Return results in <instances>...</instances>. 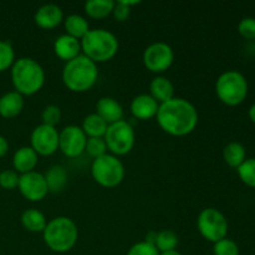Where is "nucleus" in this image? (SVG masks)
<instances>
[{"label":"nucleus","mask_w":255,"mask_h":255,"mask_svg":"<svg viewBox=\"0 0 255 255\" xmlns=\"http://www.w3.org/2000/svg\"><path fill=\"white\" fill-rule=\"evenodd\" d=\"M156 117L159 127L174 137L192 133L198 125V111L194 105L181 97H173L159 105Z\"/></svg>","instance_id":"f257e3e1"},{"label":"nucleus","mask_w":255,"mask_h":255,"mask_svg":"<svg viewBox=\"0 0 255 255\" xmlns=\"http://www.w3.org/2000/svg\"><path fill=\"white\" fill-rule=\"evenodd\" d=\"M99 77L97 64L85 55L66 62L62 70V82L72 92H86L94 87Z\"/></svg>","instance_id":"f03ea898"},{"label":"nucleus","mask_w":255,"mask_h":255,"mask_svg":"<svg viewBox=\"0 0 255 255\" xmlns=\"http://www.w3.org/2000/svg\"><path fill=\"white\" fill-rule=\"evenodd\" d=\"M11 81L16 92L31 96L39 92L45 84V71L31 57H20L11 66Z\"/></svg>","instance_id":"7ed1b4c3"},{"label":"nucleus","mask_w":255,"mask_h":255,"mask_svg":"<svg viewBox=\"0 0 255 255\" xmlns=\"http://www.w3.org/2000/svg\"><path fill=\"white\" fill-rule=\"evenodd\" d=\"M44 242L50 251L55 253H66L71 251L79 238V229L69 217H56L47 222L42 232Z\"/></svg>","instance_id":"20e7f679"},{"label":"nucleus","mask_w":255,"mask_h":255,"mask_svg":"<svg viewBox=\"0 0 255 255\" xmlns=\"http://www.w3.org/2000/svg\"><path fill=\"white\" fill-rule=\"evenodd\" d=\"M80 42L85 56L95 64L111 60L117 54L120 46L116 35L106 29H90Z\"/></svg>","instance_id":"39448f33"},{"label":"nucleus","mask_w":255,"mask_h":255,"mask_svg":"<svg viewBox=\"0 0 255 255\" xmlns=\"http://www.w3.org/2000/svg\"><path fill=\"white\" fill-rule=\"evenodd\" d=\"M216 94L223 104L238 106L248 95V81L242 72L228 70L217 79Z\"/></svg>","instance_id":"423d86ee"},{"label":"nucleus","mask_w":255,"mask_h":255,"mask_svg":"<svg viewBox=\"0 0 255 255\" xmlns=\"http://www.w3.org/2000/svg\"><path fill=\"white\" fill-rule=\"evenodd\" d=\"M94 181L105 188H114L122 183L125 178V166L119 157L111 153L95 158L91 166Z\"/></svg>","instance_id":"0eeeda50"},{"label":"nucleus","mask_w":255,"mask_h":255,"mask_svg":"<svg viewBox=\"0 0 255 255\" xmlns=\"http://www.w3.org/2000/svg\"><path fill=\"white\" fill-rule=\"evenodd\" d=\"M104 139L111 154L116 157L125 156L133 148L136 134L132 125L128 121L121 120L116 124L109 125Z\"/></svg>","instance_id":"6e6552de"},{"label":"nucleus","mask_w":255,"mask_h":255,"mask_svg":"<svg viewBox=\"0 0 255 255\" xmlns=\"http://www.w3.org/2000/svg\"><path fill=\"white\" fill-rule=\"evenodd\" d=\"M197 228L206 241L217 243L227 238L228 221L222 212L216 208H206L197 218Z\"/></svg>","instance_id":"1a4fd4ad"},{"label":"nucleus","mask_w":255,"mask_h":255,"mask_svg":"<svg viewBox=\"0 0 255 255\" xmlns=\"http://www.w3.org/2000/svg\"><path fill=\"white\" fill-rule=\"evenodd\" d=\"M142 60L147 70L154 74H162L173 64L174 51L167 42L157 41L144 49Z\"/></svg>","instance_id":"9d476101"},{"label":"nucleus","mask_w":255,"mask_h":255,"mask_svg":"<svg viewBox=\"0 0 255 255\" xmlns=\"http://www.w3.org/2000/svg\"><path fill=\"white\" fill-rule=\"evenodd\" d=\"M87 136L76 125H70L59 132V149L70 158L79 157L85 152Z\"/></svg>","instance_id":"9b49d317"},{"label":"nucleus","mask_w":255,"mask_h":255,"mask_svg":"<svg viewBox=\"0 0 255 255\" xmlns=\"http://www.w3.org/2000/svg\"><path fill=\"white\" fill-rule=\"evenodd\" d=\"M31 148L37 156H51L59 149V131L56 127L39 125L35 127L30 137Z\"/></svg>","instance_id":"f8f14e48"},{"label":"nucleus","mask_w":255,"mask_h":255,"mask_svg":"<svg viewBox=\"0 0 255 255\" xmlns=\"http://www.w3.org/2000/svg\"><path fill=\"white\" fill-rule=\"evenodd\" d=\"M17 188L27 201L31 202L42 201L49 193L44 174L35 171L21 174L19 178Z\"/></svg>","instance_id":"ddd939ff"},{"label":"nucleus","mask_w":255,"mask_h":255,"mask_svg":"<svg viewBox=\"0 0 255 255\" xmlns=\"http://www.w3.org/2000/svg\"><path fill=\"white\" fill-rule=\"evenodd\" d=\"M35 24L45 30H51L59 26L64 20L62 9L56 4H45L35 12Z\"/></svg>","instance_id":"4468645a"},{"label":"nucleus","mask_w":255,"mask_h":255,"mask_svg":"<svg viewBox=\"0 0 255 255\" xmlns=\"http://www.w3.org/2000/svg\"><path fill=\"white\" fill-rule=\"evenodd\" d=\"M158 109V102L151 95L147 94L137 95L136 97H133V100L131 101V106H129L132 115L137 120H142V121H147V120L156 117Z\"/></svg>","instance_id":"2eb2a0df"},{"label":"nucleus","mask_w":255,"mask_h":255,"mask_svg":"<svg viewBox=\"0 0 255 255\" xmlns=\"http://www.w3.org/2000/svg\"><path fill=\"white\" fill-rule=\"evenodd\" d=\"M95 114L99 115L107 125H112L121 121L124 117V109H122L121 104L114 97L105 96L97 101Z\"/></svg>","instance_id":"dca6fc26"},{"label":"nucleus","mask_w":255,"mask_h":255,"mask_svg":"<svg viewBox=\"0 0 255 255\" xmlns=\"http://www.w3.org/2000/svg\"><path fill=\"white\" fill-rule=\"evenodd\" d=\"M81 51V42L69 35H61L54 42V52L59 59L69 62L77 57Z\"/></svg>","instance_id":"f3484780"},{"label":"nucleus","mask_w":255,"mask_h":255,"mask_svg":"<svg viewBox=\"0 0 255 255\" xmlns=\"http://www.w3.org/2000/svg\"><path fill=\"white\" fill-rule=\"evenodd\" d=\"M37 153L30 146L20 147L12 157V166L14 171L19 173H29L35 169L37 164Z\"/></svg>","instance_id":"a211bd4d"},{"label":"nucleus","mask_w":255,"mask_h":255,"mask_svg":"<svg viewBox=\"0 0 255 255\" xmlns=\"http://www.w3.org/2000/svg\"><path fill=\"white\" fill-rule=\"evenodd\" d=\"M24 109V97L16 91H10L0 97V115L5 119H12Z\"/></svg>","instance_id":"6ab92c4d"},{"label":"nucleus","mask_w":255,"mask_h":255,"mask_svg":"<svg viewBox=\"0 0 255 255\" xmlns=\"http://www.w3.org/2000/svg\"><path fill=\"white\" fill-rule=\"evenodd\" d=\"M151 96L159 105L169 101L174 97V86L169 79L164 76H156L149 84Z\"/></svg>","instance_id":"aec40b11"},{"label":"nucleus","mask_w":255,"mask_h":255,"mask_svg":"<svg viewBox=\"0 0 255 255\" xmlns=\"http://www.w3.org/2000/svg\"><path fill=\"white\" fill-rule=\"evenodd\" d=\"M44 177L47 184V189L51 193H59L67 184V172L60 164L50 167L46 173L44 174Z\"/></svg>","instance_id":"412c9836"},{"label":"nucleus","mask_w":255,"mask_h":255,"mask_svg":"<svg viewBox=\"0 0 255 255\" xmlns=\"http://www.w3.org/2000/svg\"><path fill=\"white\" fill-rule=\"evenodd\" d=\"M66 35L75 37V39L81 41L82 37L90 31V24L86 17L81 16L79 14H71L64 20Z\"/></svg>","instance_id":"4be33fe9"},{"label":"nucleus","mask_w":255,"mask_h":255,"mask_svg":"<svg viewBox=\"0 0 255 255\" xmlns=\"http://www.w3.org/2000/svg\"><path fill=\"white\" fill-rule=\"evenodd\" d=\"M109 125L101 119L97 114H90L82 121V131L87 136V138H92V137H101L104 138L105 133L107 131Z\"/></svg>","instance_id":"5701e85b"},{"label":"nucleus","mask_w":255,"mask_h":255,"mask_svg":"<svg viewBox=\"0 0 255 255\" xmlns=\"http://www.w3.org/2000/svg\"><path fill=\"white\" fill-rule=\"evenodd\" d=\"M21 223L25 229L32 233H42L44 229L46 228V218L40 211L35 208L26 209L21 214Z\"/></svg>","instance_id":"b1692460"},{"label":"nucleus","mask_w":255,"mask_h":255,"mask_svg":"<svg viewBox=\"0 0 255 255\" xmlns=\"http://www.w3.org/2000/svg\"><path fill=\"white\" fill-rule=\"evenodd\" d=\"M114 6L112 0H89L85 2V12L92 19H105L112 14Z\"/></svg>","instance_id":"393cba45"},{"label":"nucleus","mask_w":255,"mask_h":255,"mask_svg":"<svg viewBox=\"0 0 255 255\" xmlns=\"http://www.w3.org/2000/svg\"><path fill=\"white\" fill-rule=\"evenodd\" d=\"M223 158L229 167L238 168L247 159L246 148L239 142H229L223 149Z\"/></svg>","instance_id":"a878e982"},{"label":"nucleus","mask_w":255,"mask_h":255,"mask_svg":"<svg viewBox=\"0 0 255 255\" xmlns=\"http://www.w3.org/2000/svg\"><path fill=\"white\" fill-rule=\"evenodd\" d=\"M179 243L178 236L174 233L171 229H163V231L158 232L156 236V241H154V247L159 253L163 252L174 251Z\"/></svg>","instance_id":"bb28decb"},{"label":"nucleus","mask_w":255,"mask_h":255,"mask_svg":"<svg viewBox=\"0 0 255 255\" xmlns=\"http://www.w3.org/2000/svg\"><path fill=\"white\" fill-rule=\"evenodd\" d=\"M239 178L248 187L255 188V158H248L237 168Z\"/></svg>","instance_id":"cd10ccee"},{"label":"nucleus","mask_w":255,"mask_h":255,"mask_svg":"<svg viewBox=\"0 0 255 255\" xmlns=\"http://www.w3.org/2000/svg\"><path fill=\"white\" fill-rule=\"evenodd\" d=\"M15 62V52L11 44L5 40H0V72L12 66Z\"/></svg>","instance_id":"c85d7f7f"},{"label":"nucleus","mask_w":255,"mask_h":255,"mask_svg":"<svg viewBox=\"0 0 255 255\" xmlns=\"http://www.w3.org/2000/svg\"><path fill=\"white\" fill-rule=\"evenodd\" d=\"M107 146L106 142L101 137H92V138H87L86 147H85V152L89 153L90 157L92 158H99V157L104 156L107 153Z\"/></svg>","instance_id":"c756f323"},{"label":"nucleus","mask_w":255,"mask_h":255,"mask_svg":"<svg viewBox=\"0 0 255 255\" xmlns=\"http://www.w3.org/2000/svg\"><path fill=\"white\" fill-rule=\"evenodd\" d=\"M139 1H127V0H120L115 2L112 15L117 21H126L131 15V6L138 4Z\"/></svg>","instance_id":"7c9ffc66"},{"label":"nucleus","mask_w":255,"mask_h":255,"mask_svg":"<svg viewBox=\"0 0 255 255\" xmlns=\"http://www.w3.org/2000/svg\"><path fill=\"white\" fill-rule=\"evenodd\" d=\"M214 255H239V247L234 241L224 238L214 243Z\"/></svg>","instance_id":"2f4dec72"},{"label":"nucleus","mask_w":255,"mask_h":255,"mask_svg":"<svg viewBox=\"0 0 255 255\" xmlns=\"http://www.w3.org/2000/svg\"><path fill=\"white\" fill-rule=\"evenodd\" d=\"M42 125L55 127L61 121V110L56 105H47L41 114Z\"/></svg>","instance_id":"473e14b6"},{"label":"nucleus","mask_w":255,"mask_h":255,"mask_svg":"<svg viewBox=\"0 0 255 255\" xmlns=\"http://www.w3.org/2000/svg\"><path fill=\"white\" fill-rule=\"evenodd\" d=\"M20 176L14 169H4L0 172V186L4 189H15L19 186Z\"/></svg>","instance_id":"72a5a7b5"},{"label":"nucleus","mask_w":255,"mask_h":255,"mask_svg":"<svg viewBox=\"0 0 255 255\" xmlns=\"http://www.w3.org/2000/svg\"><path fill=\"white\" fill-rule=\"evenodd\" d=\"M126 255H159V252L157 251L153 244L147 243L146 241H143L133 244L128 249Z\"/></svg>","instance_id":"f704fd0d"},{"label":"nucleus","mask_w":255,"mask_h":255,"mask_svg":"<svg viewBox=\"0 0 255 255\" xmlns=\"http://www.w3.org/2000/svg\"><path fill=\"white\" fill-rule=\"evenodd\" d=\"M238 32L247 40H255V17H244L238 24Z\"/></svg>","instance_id":"c9c22d12"},{"label":"nucleus","mask_w":255,"mask_h":255,"mask_svg":"<svg viewBox=\"0 0 255 255\" xmlns=\"http://www.w3.org/2000/svg\"><path fill=\"white\" fill-rule=\"evenodd\" d=\"M9 149V143L4 136H0V157H4Z\"/></svg>","instance_id":"e433bc0d"},{"label":"nucleus","mask_w":255,"mask_h":255,"mask_svg":"<svg viewBox=\"0 0 255 255\" xmlns=\"http://www.w3.org/2000/svg\"><path fill=\"white\" fill-rule=\"evenodd\" d=\"M249 119L252 120V122H254L255 124V104L252 105L251 109H249Z\"/></svg>","instance_id":"4c0bfd02"},{"label":"nucleus","mask_w":255,"mask_h":255,"mask_svg":"<svg viewBox=\"0 0 255 255\" xmlns=\"http://www.w3.org/2000/svg\"><path fill=\"white\" fill-rule=\"evenodd\" d=\"M159 255H182L179 253L177 249H174V251H169V252H163V253H159Z\"/></svg>","instance_id":"58836bf2"}]
</instances>
